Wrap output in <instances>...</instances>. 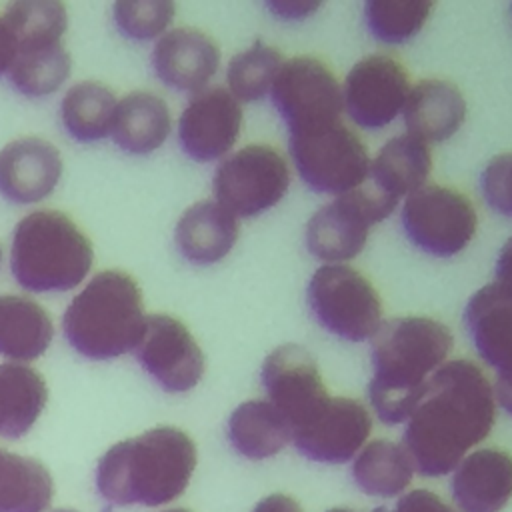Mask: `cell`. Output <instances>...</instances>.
Here are the masks:
<instances>
[{
    "mask_svg": "<svg viewBox=\"0 0 512 512\" xmlns=\"http://www.w3.org/2000/svg\"><path fill=\"white\" fill-rule=\"evenodd\" d=\"M494 424V390L470 360L442 364L408 416L402 446L414 470L434 478L452 472Z\"/></svg>",
    "mask_w": 512,
    "mask_h": 512,
    "instance_id": "obj_1",
    "label": "cell"
},
{
    "mask_svg": "<svg viewBox=\"0 0 512 512\" xmlns=\"http://www.w3.org/2000/svg\"><path fill=\"white\" fill-rule=\"evenodd\" d=\"M194 468L192 438L158 426L108 448L96 466V488L114 506H160L186 490Z\"/></svg>",
    "mask_w": 512,
    "mask_h": 512,
    "instance_id": "obj_2",
    "label": "cell"
},
{
    "mask_svg": "<svg viewBox=\"0 0 512 512\" xmlns=\"http://www.w3.org/2000/svg\"><path fill=\"white\" fill-rule=\"evenodd\" d=\"M452 350L450 330L422 316L382 322L372 340L370 404L384 424L408 420L426 382Z\"/></svg>",
    "mask_w": 512,
    "mask_h": 512,
    "instance_id": "obj_3",
    "label": "cell"
},
{
    "mask_svg": "<svg viewBox=\"0 0 512 512\" xmlns=\"http://www.w3.org/2000/svg\"><path fill=\"white\" fill-rule=\"evenodd\" d=\"M144 322L136 280L122 270H102L72 298L62 330L78 354L110 360L136 348Z\"/></svg>",
    "mask_w": 512,
    "mask_h": 512,
    "instance_id": "obj_4",
    "label": "cell"
},
{
    "mask_svg": "<svg viewBox=\"0 0 512 512\" xmlns=\"http://www.w3.org/2000/svg\"><path fill=\"white\" fill-rule=\"evenodd\" d=\"M92 258L88 236L64 212L36 210L14 228L10 270L24 290H72L90 272Z\"/></svg>",
    "mask_w": 512,
    "mask_h": 512,
    "instance_id": "obj_5",
    "label": "cell"
},
{
    "mask_svg": "<svg viewBox=\"0 0 512 512\" xmlns=\"http://www.w3.org/2000/svg\"><path fill=\"white\" fill-rule=\"evenodd\" d=\"M288 146L300 178L314 192L342 196L360 188L370 174L366 146L340 120L294 132Z\"/></svg>",
    "mask_w": 512,
    "mask_h": 512,
    "instance_id": "obj_6",
    "label": "cell"
},
{
    "mask_svg": "<svg viewBox=\"0 0 512 512\" xmlns=\"http://www.w3.org/2000/svg\"><path fill=\"white\" fill-rule=\"evenodd\" d=\"M308 304L322 328L350 342L374 338L382 326L376 288L346 264H326L312 274Z\"/></svg>",
    "mask_w": 512,
    "mask_h": 512,
    "instance_id": "obj_7",
    "label": "cell"
},
{
    "mask_svg": "<svg viewBox=\"0 0 512 512\" xmlns=\"http://www.w3.org/2000/svg\"><path fill=\"white\" fill-rule=\"evenodd\" d=\"M398 200L374 184L360 186L322 206L308 222L306 246L324 262H344L362 252L372 224L392 214Z\"/></svg>",
    "mask_w": 512,
    "mask_h": 512,
    "instance_id": "obj_8",
    "label": "cell"
},
{
    "mask_svg": "<svg viewBox=\"0 0 512 512\" xmlns=\"http://www.w3.org/2000/svg\"><path fill=\"white\" fill-rule=\"evenodd\" d=\"M290 184V170L278 150L250 144L230 154L214 172L216 202L236 218H248L278 204Z\"/></svg>",
    "mask_w": 512,
    "mask_h": 512,
    "instance_id": "obj_9",
    "label": "cell"
},
{
    "mask_svg": "<svg viewBox=\"0 0 512 512\" xmlns=\"http://www.w3.org/2000/svg\"><path fill=\"white\" fill-rule=\"evenodd\" d=\"M402 226L408 240L432 256L462 252L476 234V210L458 190L448 186H422L402 208Z\"/></svg>",
    "mask_w": 512,
    "mask_h": 512,
    "instance_id": "obj_10",
    "label": "cell"
},
{
    "mask_svg": "<svg viewBox=\"0 0 512 512\" xmlns=\"http://www.w3.org/2000/svg\"><path fill=\"white\" fill-rule=\"evenodd\" d=\"M270 90L272 102L290 134L340 120L342 88L318 58L298 56L286 60Z\"/></svg>",
    "mask_w": 512,
    "mask_h": 512,
    "instance_id": "obj_11",
    "label": "cell"
},
{
    "mask_svg": "<svg viewBox=\"0 0 512 512\" xmlns=\"http://www.w3.org/2000/svg\"><path fill=\"white\" fill-rule=\"evenodd\" d=\"M140 366L166 392L192 390L204 374V356L190 330L174 316H146L134 348Z\"/></svg>",
    "mask_w": 512,
    "mask_h": 512,
    "instance_id": "obj_12",
    "label": "cell"
},
{
    "mask_svg": "<svg viewBox=\"0 0 512 512\" xmlns=\"http://www.w3.org/2000/svg\"><path fill=\"white\" fill-rule=\"evenodd\" d=\"M408 92V74L402 64L392 56L372 54L348 72L342 102L356 126L378 130L402 112Z\"/></svg>",
    "mask_w": 512,
    "mask_h": 512,
    "instance_id": "obj_13",
    "label": "cell"
},
{
    "mask_svg": "<svg viewBox=\"0 0 512 512\" xmlns=\"http://www.w3.org/2000/svg\"><path fill=\"white\" fill-rule=\"evenodd\" d=\"M262 384L268 400L286 418L292 432L306 424L330 398L314 358L296 344H284L266 356Z\"/></svg>",
    "mask_w": 512,
    "mask_h": 512,
    "instance_id": "obj_14",
    "label": "cell"
},
{
    "mask_svg": "<svg viewBox=\"0 0 512 512\" xmlns=\"http://www.w3.org/2000/svg\"><path fill=\"white\" fill-rule=\"evenodd\" d=\"M464 322L478 356L496 372L494 400L512 416V296L496 284L480 288Z\"/></svg>",
    "mask_w": 512,
    "mask_h": 512,
    "instance_id": "obj_15",
    "label": "cell"
},
{
    "mask_svg": "<svg viewBox=\"0 0 512 512\" xmlns=\"http://www.w3.org/2000/svg\"><path fill=\"white\" fill-rule=\"evenodd\" d=\"M370 430L372 418L358 400L330 396L306 424L292 432V442L314 462L342 464L360 452Z\"/></svg>",
    "mask_w": 512,
    "mask_h": 512,
    "instance_id": "obj_16",
    "label": "cell"
},
{
    "mask_svg": "<svg viewBox=\"0 0 512 512\" xmlns=\"http://www.w3.org/2000/svg\"><path fill=\"white\" fill-rule=\"evenodd\" d=\"M242 128V108L226 88H204L186 104L178 120V140L182 150L198 160L222 158L238 140Z\"/></svg>",
    "mask_w": 512,
    "mask_h": 512,
    "instance_id": "obj_17",
    "label": "cell"
},
{
    "mask_svg": "<svg viewBox=\"0 0 512 512\" xmlns=\"http://www.w3.org/2000/svg\"><path fill=\"white\" fill-rule=\"evenodd\" d=\"M60 176V152L42 138H18L0 150V194L14 204L44 200Z\"/></svg>",
    "mask_w": 512,
    "mask_h": 512,
    "instance_id": "obj_18",
    "label": "cell"
},
{
    "mask_svg": "<svg viewBox=\"0 0 512 512\" xmlns=\"http://www.w3.org/2000/svg\"><path fill=\"white\" fill-rule=\"evenodd\" d=\"M220 64L218 44L196 28H174L160 36L152 50L156 76L180 92H200Z\"/></svg>",
    "mask_w": 512,
    "mask_h": 512,
    "instance_id": "obj_19",
    "label": "cell"
},
{
    "mask_svg": "<svg viewBox=\"0 0 512 512\" xmlns=\"http://www.w3.org/2000/svg\"><path fill=\"white\" fill-rule=\"evenodd\" d=\"M452 498L460 512H500L512 498V456L504 450H476L456 466Z\"/></svg>",
    "mask_w": 512,
    "mask_h": 512,
    "instance_id": "obj_20",
    "label": "cell"
},
{
    "mask_svg": "<svg viewBox=\"0 0 512 512\" xmlns=\"http://www.w3.org/2000/svg\"><path fill=\"white\" fill-rule=\"evenodd\" d=\"M402 112L408 134L424 142H440L462 126L466 102L454 84L432 78L410 88Z\"/></svg>",
    "mask_w": 512,
    "mask_h": 512,
    "instance_id": "obj_21",
    "label": "cell"
},
{
    "mask_svg": "<svg viewBox=\"0 0 512 512\" xmlns=\"http://www.w3.org/2000/svg\"><path fill=\"white\" fill-rule=\"evenodd\" d=\"M176 246L188 262L214 264L238 238V220L216 200L192 204L176 224Z\"/></svg>",
    "mask_w": 512,
    "mask_h": 512,
    "instance_id": "obj_22",
    "label": "cell"
},
{
    "mask_svg": "<svg viewBox=\"0 0 512 512\" xmlns=\"http://www.w3.org/2000/svg\"><path fill=\"white\" fill-rule=\"evenodd\" d=\"M170 126L166 102L152 92L136 90L116 102L110 134L124 152L148 154L164 144Z\"/></svg>",
    "mask_w": 512,
    "mask_h": 512,
    "instance_id": "obj_23",
    "label": "cell"
},
{
    "mask_svg": "<svg viewBox=\"0 0 512 512\" xmlns=\"http://www.w3.org/2000/svg\"><path fill=\"white\" fill-rule=\"evenodd\" d=\"M54 336L48 312L34 300L16 294L0 296V354L14 362L40 358Z\"/></svg>",
    "mask_w": 512,
    "mask_h": 512,
    "instance_id": "obj_24",
    "label": "cell"
},
{
    "mask_svg": "<svg viewBox=\"0 0 512 512\" xmlns=\"http://www.w3.org/2000/svg\"><path fill=\"white\" fill-rule=\"evenodd\" d=\"M432 154L428 142L402 134L390 138L370 164L372 184L388 196L400 200L420 190L430 174Z\"/></svg>",
    "mask_w": 512,
    "mask_h": 512,
    "instance_id": "obj_25",
    "label": "cell"
},
{
    "mask_svg": "<svg viewBox=\"0 0 512 512\" xmlns=\"http://www.w3.org/2000/svg\"><path fill=\"white\" fill-rule=\"evenodd\" d=\"M228 440L244 458L264 460L292 440V430L270 400H248L230 414Z\"/></svg>",
    "mask_w": 512,
    "mask_h": 512,
    "instance_id": "obj_26",
    "label": "cell"
},
{
    "mask_svg": "<svg viewBox=\"0 0 512 512\" xmlns=\"http://www.w3.org/2000/svg\"><path fill=\"white\" fill-rule=\"evenodd\" d=\"M48 402L44 378L18 362L0 364V436H24Z\"/></svg>",
    "mask_w": 512,
    "mask_h": 512,
    "instance_id": "obj_27",
    "label": "cell"
},
{
    "mask_svg": "<svg viewBox=\"0 0 512 512\" xmlns=\"http://www.w3.org/2000/svg\"><path fill=\"white\" fill-rule=\"evenodd\" d=\"M54 494L48 468L0 448V512H44Z\"/></svg>",
    "mask_w": 512,
    "mask_h": 512,
    "instance_id": "obj_28",
    "label": "cell"
},
{
    "mask_svg": "<svg viewBox=\"0 0 512 512\" xmlns=\"http://www.w3.org/2000/svg\"><path fill=\"white\" fill-rule=\"evenodd\" d=\"M352 476L364 494L392 498L412 482L414 464L404 446L374 440L356 454Z\"/></svg>",
    "mask_w": 512,
    "mask_h": 512,
    "instance_id": "obj_29",
    "label": "cell"
},
{
    "mask_svg": "<svg viewBox=\"0 0 512 512\" xmlns=\"http://www.w3.org/2000/svg\"><path fill=\"white\" fill-rule=\"evenodd\" d=\"M116 98L98 82L74 84L60 102V118L66 132L78 142H96L110 134Z\"/></svg>",
    "mask_w": 512,
    "mask_h": 512,
    "instance_id": "obj_30",
    "label": "cell"
},
{
    "mask_svg": "<svg viewBox=\"0 0 512 512\" xmlns=\"http://www.w3.org/2000/svg\"><path fill=\"white\" fill-rule=\"evenodd\" d=\"M72 68L70 54L62 42L20 46L8 68L12 86L24 96H46L56 92Z\"/></svg>",
    "mask_w": 512,
    "mask_h": 512,
    "instance_id": "obj_31",
    "label": "cell"
},
{
    "mask_svg": "<svg viewBox=\"0 0 512 512\" xmlns=\"http://www.w3.org/2000/svg\"><path fill=\"white\" fill-rule=\"evenodd\" d=\"M4 22L16 48L62 42L68 26L64 4L56 0H20L8 4Z\"/></svg>",
    "mask_w": 512,
    "mask_h": 512,
    "instance_id": "obj_32",
    "label": "cell"
},
{
    "mask_svg": "<svg viewBox=\"0 0 512 512\" xmlns=\"http://www.w3.org/2000/svg\"><path fill=\"white\" fill-rule=\"evenodd\" d=\"M282 64V54L276 48L256 42L230 60L226 72L230 94L242 102L264 98Z\"/></svg>",
    "mask_w": 512,
    "mask_h": 512,
    "instance_id": "obj_33",
    "label": "cell"
},
{
    "mask_svg": "<svg viewBox=\"0 0 512 512\" xmlns=\"http://www.w3.org/2000/svg\"><path fill=\"white\" fill-rule=\"evenodd\" d=\"M434 4L424 0H370L364 16L370 32L388 44L406 42L426 24Z\"/></svg>",
    "mask_w": 512,
    "mask_h": 512,
    "instance_id": "obj_34",
    "label": "cell"
},
{
    "mask_svg": "<svg viewBox=\"0 0 512 512\" xmlns=\"http://www.w3.org/2000/svg\"><path fill=\"white\" fill-rule=\"evenodd\" d=\"M174 10L170 0H122L112 6L118 28L134 40L156 38L172 22Z\"/></svg>",
    "mask_w": 512,
    "mask_h": 512,
    "instance_id": "obj_35",
    "label": "cell"
},
{
    "mask_svg": "<svg viewBox=\"0 0 512 512\" xmlns=\"http://www.w3.org/2000/svg\"><path fill=\"white\" fill-rule=\"evenodd\" d=\"M486 202L500 214L512 216V152L488 162L480 178Z\"/></svg>",
    "mask_w": 512,
    "mask_h": 512,
    "instance_id": "obj_36",
    "label": "cell"
},
{
    "mask_svg": "<svg viewBox=\"0 0 512 512\" xmlns=\"http://www.w3.org/2000/svg\"><path fill=\"white\" fill-rule=\"evenodd\" d=\"M376 512H456L440 496L430 490H412L404 494L394 508H378Z\"/></svg>",
    "mask_w": 512,
    "mask_h": 512,
    "instance_id": "obj_37",
    "label": "cell"
},
{
    "mask_svg": "<svg viewBox=\"0 0 512 512\" xmlns=\"http://www.w3.org/2000/svg\"><path fill=\"white\" fill-rule=\"evenodd\" d=\"M496 286L512 296V238L502 246L496 262Z\"/></svg>",
    "mask_w": 512,
    "mask_h": 512,
    "instance_id": "obj_38",
    "label": "cell"
},
{
    "mask_svg": "<svg viewBox=\"0 0 512 512\" xmlns=\"http://www.w3.org/2000/svg\"><path fill=\"white\" fill-rule=\"evenodd\" d=\"M268 8H270L276 16L294 20V18H306V16H310V14L318 8V4H316V2H270Z\"/></svg>",
    "mask_w": 512,
    "mask_h": 512,
    "instance_id": "obj_39",
    "label": "cell"
},
{
    "mask_svg": "<svg viewBox=\"0 0 512 512\" xmlns=\"http://www.w3.org/2000/svg\"><path fill=\"white\" fill-rule=\"evenodd\" d=\"M252 512H302L300 504L286 494H270L262 498Z\"/></svg>",
    "mask_w": 512,
    "mask_h": 512,
    "instance_id": "obj_40",
    "label": "cell"
},
{
    "mask_svg": "<svg viewBox=\"0 0 512 512\" xmlns=\"http://www.w3.org/2000/svg\"><path fill=\"white\" fill-rule=\"evenodd\" d=\"M14 52H16V44L14 38L4 22V18L0 16V74L8 72L12 60H14Z\"/></svg>",
    "mask_w": 512,
    "mask_h": 512,
    "instance_id": "obj_41",
    "label": "cell"
},
{
    "mask_svg": "<svg viewBox=\"0 0 512 512\" xmlns=\"http://www.w3.org/2000/svg\"><path fill=\"white\" fill-rule=\"evenodd\" d=\"M328 512H354V510H350V508H332V510H328ZM376 512V510H374Z\"/></svg>",
    "mask_w": 512,
    "mask_h": 512,
    "instance_id": "obj_42",
    "label": "cell"
},
{
    "mask_svg": "<svg viewBox=\"0 0 512 512\" xmlns=\"http://www.w3.org/2000/svg\"><path fill=\"white\" fill-rule=\"evenodd\" d=\"M166 512H188V510H182V508H176V510H166Z\"/></svg>",
    "mask_w": 512,
    "mask_h": 512,
    "instance_id": "obj_43",
    "label": "cell"
},
{
    "mask_svg": "<svg viewBox=\"0 0 512 512\" xmlns=\"http://www.w3.org/2000/svg\"><path fill=\"white\" fill-rule=\"evenodd\" d=\"M54 512H74V510H54Z\"/></svg>",
    "mask_w": 512,
    "mask_h": 512,
    "instance_id": "obj_44",
    "label": "cell"
},
{
    "mask_svg": "<svg viewBox=\"0 0 512 512\" xmlns=\"http://www.w3.org/2000/svg\"><path fill=\"white\" fill-rule=\"evenodd\" d=\"M0 262H2V248H0Z\"/></svg>",
    "mask_w": 512,
    "mask_h": 512,
    "instance_id": "obj_45",
    "label": "cell"
}]
</instances>
